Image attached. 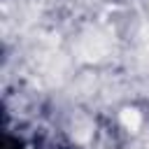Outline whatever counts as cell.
Wrapping results in <instances>:
<instances>
[{
    "label": "cell",
    "mask_w": 149,
    "mask_h": 149,
    "mask_svg": "<svg viewBox=\"0 0 149 149\" xmlns=\"http://www.w3.org/2000/svg\"><path fill=\"white\" fill-rule=\"evenodd\" d=\"M121 121H123L130 130H135V128L140 126V114H137L135 109H126V112L121 114Z\"/></svg>",
    "instance_id": "obj_1"
}]
</instances>
